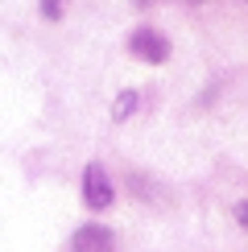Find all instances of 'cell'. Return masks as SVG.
Masks as SVG:
<instances>
[{
    "instance_id": "obj_1",
    "label": "cell",
    "mask_w": 248,
    "mask_h": 252,
    "mask_svg": "<svg viewBox=\"0 0 248 252\" xmlns=\"http://www.w3.org/2000/svg\"><path fill=\"white\" fill-rule=\"evenodd\" d=\"M83 203H87L91 211H108V207L116 203V186L103 174V165H87V170H83Z\"/></svg>"
},
{
    "instance_id": "obj_2",
    "label": "cell",
    "mask_w": 248,
    "mask_h": 252,
    "mask_svg": "<svg viewBox=\"0 0 248 252\" xmlns=\"http://www.w3.org/2000/svg\"><path fill=\"white\" fill-rule=\"evenodd\" d=\"M128 50L141 62H165V58H170V41H165L157 29H137V33L128 37Z\"/></svg>"
},
{
    "instance_id": "obj_3",
    "label": "cell",
    "mask_w": 248,
    "mask_h": 252,
    "mask_svg": "<svg viewBox=\"0 0 248 252\" xmlns=\"http://www.w3.org/2000/svg\"><path fill=\"white\" fill-rule=\"evenodd\" d=\"M70 248L75 252H116V236L103 223H83L75 232V240H70Z\"/></svg>"
},
{
    "instance_id": "obj_4",
    "label": "cell",
    "mask_w": 248,
    "mask_h": 252,
    "mask_svg": "<svg viewBox=\"0 0 248 252\" xmlns=\"http://www.w3.org/2000/svg\"><path fill=\"white\" fill-rule=\"evenodd\" d=\"M137 91H132V87H124L120 91V95H116V108H112V120H128L132 116V112H137Z\"/></svg>"
},
{
    "instance_id": "obj_5",
    "label": "cell",
    "mask_w": 248,
    "mask_h": 252,
    "mask_svg": "<svg viewBox=\"0 0 248 252\" xmlns=\"http://www.w3.org/2000/svg\"><path fill=\"white\" fill-rule=\"evenodd\" d=\"M41 17H62V0H41Z\"/></svg>"
},
{
    "instance_id": "obj_6",
    "label": "cell",
    "mask_w": 248,
    "mask_h": 252,
    "mask_svg": "<svg viewBox=\"0 0 248 252\" xmlns=\"http://www.w3.org/2000/svg\"><path fill=\"white\" fill-rule=\"evenodd\" d=\"M236 219H240V223L248 227V203H240V207H236Z\"/></svg>"
},
{
    "instance_id": "obj_7",
    "label": "cell",
    "mask_w": 248,
    "mask_h": 252,
    "mask_svg": "<svg viewBox=\"0 0 248 252\" xmlns=\"http://www.w3.org/2000/svg\"><path fill=\"white\" fill-rule=\"evenodd\" d=\"M137 8H149V0H137Z\"/></svg>"
}]
</instances>
